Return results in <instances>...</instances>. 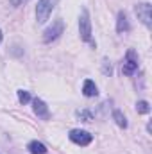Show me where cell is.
<instances>
[{"mask_svg": "<svg viewBox=\"0 0 152 154\" xmlns=\"http://www.w3.org/2000/svg\"><path fill=\"white\" fill-rule=\"evenodd\" d=\"M56 5H57V0H38V5H36V20H38V23H45L50 18Z\"/></svg>", "mask_w": 152, "mask_h": 154, "instance_id": "1", "label": "cell"}, {"mask_svg": "<svg viewBox=\"0 0 152 154\" xmlns=\"http://www.w3.org/2000/svg\"><path fill=\"white\" fill-rule=\"evenodd\" d=\"M79 32H81V38L84 41L93 45V39H91V20H90L88 9H82V13L79 16Z\"/></svg>", "mask_w": 152, "mask_h": 154, "instance_id": "2", "label": "cell"}, {"mask_svg": "<svg viewBox=\"0 0 152 154\" xmlns=\"http://www.w3.org/2000/svg\"><path fill=\"white\" fill-rule=\"evenodd\" d=\"M63 31H65V23H63V20H56V22H54V23L43 32V41H45V43H52V41H56V39L63 34Z\"/></svg>", "mask_w": 152, "mask_h": 154, "instance_id": "3", "label": "cell"}, {"mask_svg": "<svg viewBox=\"0 0 152 154\" xmlns=\"http://www.w3.org/2000/svg\"><path fill=\"white\" fill-rule=\"evenodd\" d=\"M134 11H136L138 18L141 20V23L145 27H150L152 25V5L150 4L149 2H141V4H138L134 7Z\"/></svg>", "mask_w": 152, "mask_h": 154, "instance_id": "4", "label": "cell"}, {"mask_svg": "<svg viewBox=\"0 0 152 154\" xmlns=\"http://www.w3.org/2000/svg\"><path fill=\"white\" fill-rule=\"evenodd\" d=\"M138 70V56L134 50H129L125 59H123V65H122V72L125 75H132L134 72Z\"/></svg>", "mask_w": 152, "mask_h": 154, "instance_id": "5", "label": "cell"}, {"mask_svg": "<svg viewBox=\"0 0 152 154\" xmlns=\"http://www.w3.org/2000/svg\"><path fill=\"white\" fill-rule=\"evenodd\" d=\"M68 136H70V140H72L74 143L81 145V147L90 145V143H91V140H93V136H91L88 131H82V129H72Z\"/></svg>", "mask_w": 152, "mask_h": 154, "instance_id": "6", "label": "cell"}, {"mask_svg": "<svg viewBox=\"0 0 152 154\" xmlns=\"http://www.w3.org/2000/svg\"><path fill=\"white\" fill-rule=\"evenodd\" d=\"M32 106H34V113L39 116V118H43V120H48V116H50V111H48V106L41 100V99H34L32 100Z\"/></svg>", "mask_w": 152, "mask_h": 154, "instance_id": "7", "label": "cell"}, {"mask_svg": "<svg viewBox=\"0 0 152 154\" xmlns=\"http://www.w3.org/2000/svg\"><path fill=\"white\" fill-rule=\"evenodd\" d=\"M129 29H131V25H129L127 14H125L123 11H120V13H118V20H116V31L122 34V32H127Z\"/></svg>", "mask_w": 152, "mask_h": 154, "instance_id": "8", "label": "cell"}, {"mask_svg": "<svg viewBox=\"0 0 152 154\" xmlns=\"http://www.w3.org/2000/svg\"><path fill=\"white\" fill-rule=\"evenodd\" d=\"M82 93L86 97H97L99 95V90H97V84L91 81V79H86L84 84H82Z\"/></svg>", "mask_w": 152, "mask_h": 154, "instance_id": "9", "label": "cell"}, {"mask_svg": "<svg viewBox=\"0 0 152 154\" xmlns=\"http://www.w3.org/2000/svg\"><path fill=\"white\" fill-rule=\"evenodd\" d=\"M27 149H29V152L31 154H45L47 152V147H45L41 142H36V140L31 142V143L27 145Z\"/></svg>", "mask_w": 152, "mask_h": 154, "instance_id": "10", "label": "cell"}, {"mask_svg": "<svg viewBox=\"0 0 152 154\" xmlns=\"http://www.w3.org/2000/svg\"><path fill=\"white\" fill-rule=\"evenodd\" d=\"M113 118H114V122H116V125H118V127H122V129H125V127H127V118L122 115V111L114 109V111H113Z\"/></svg>", "mask_w": 152, "mask_h": 154, "instance_id": "11", "label": "cell"}, {"mask_svg": "<svg viewBox=\"0 0 152 154\" xmlns=\"http://www.w3.org/2000/svg\"><path fill=\"white\" fill-rule=\"evenodd\" d=\"M136 111H138V113H141V115L149 113V111H150L149 102H147V100H138V104H136Z\"/></svg>", "mask_w": 152, "mask_h": 154, "instance_id": "12", "label": "cell"}, {"mask_svg": "<svg viewBox=\"0 0 152 154\" xmlns=\"http://www.w3.org/2000/svg\"><path fill=\"white\" fill-rule=\"evenodd\" d=\"M18 100H20L22 104L31 102V95H29V91H25V90H18Z\"/></svg>", "mask_w": 152, "mask_h": 154, "instance_id": "13", "label": "cell"}, {"mask_svg": "<svg viewBox=\"0 0 152 154\" xmlns=\"http://www.w3.org/2000/svg\"><path fill=\"white\" fill-rule=\"evenodd\" d=\"M29 0H9V4L13 5V7H20V5H25Z\"/></svg>", "mask_w": 152, "mask_h": 154, "instance_id": "14", "label": "cell"}, {"mask_svg": "<svg viewBox=\"0 0 152 154\" xmlns=\"http://www.w3.org/2000/svg\"><path fill=\"white\" fill-rule=\"evenodd\" d=\"M2 38H4V36H2V31H0V43H2Z\"/></svg>", "mask_w": 152, "mask_h": 154, "instance_id": "15", "label": "cell"}]
</instances>
